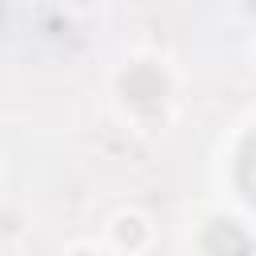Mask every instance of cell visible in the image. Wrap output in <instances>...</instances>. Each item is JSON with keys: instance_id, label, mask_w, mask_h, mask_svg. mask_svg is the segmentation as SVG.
I'll use <instances>...</instances> for the list:
<instances>
[{"instance_id": "obj_2", "label": "cell", "mask_w": 256, "mask_h": 256, "mask_svg": "<svg viewBox=\"0 0 256 256\" xmlns=\"http://www.w3.org/2000/svg\"><path fill=\"white\" fill-rule=\"evenodd\" d=\"M204 248H236V252H244V248H248V236H240L228 220H220V224H216V232H212V236H204Z\"/></svg>"}, {"instance_id": "obj_1", "label": "cell", "mask_w": 256, "mask_h": 256, "mask_svg": "<svg viewBox=\"0 0 256 256\" xmlns=\"http://www.w3.org/2000/svg\"><path fill=\"white\" fill-rule=\"evenodd\" d=\"M124 92L132 100H160L164 96V80L152 72V68H132L124 76Z\"/></svg>"}, {"instance_id": "obj_3", "label": "cell", "mask_w": 256, "mask_h": 256, "mask_svg": "<svg viewBox=\"0 0 256 256\" xmlns=\"http://www.w3.org/2000/svg\"><path fill=\"white\" fill-rule=\"evenodd\" d=\"M240 184H244V196L256 204V136H252L248 148H244V160H240Z\"/></svg>"}, {"instance_id": "obj_4", "label": "cell", "mask_w": 256, "mask_h": 256, "mask_svg": "<svg viewBox=\"0 0 256 256\" xmlns=\"http://www.w3.org/2000/svg\"><path fill=\"white\" fill-rule=\"evenodd\" d=\"M116 236H120V244H140L144 240V228H140V220H120V228H116Z\"/></svg>"}]
</instances>
